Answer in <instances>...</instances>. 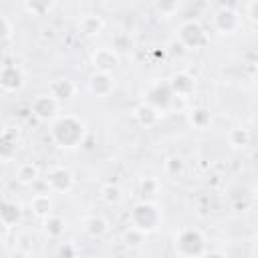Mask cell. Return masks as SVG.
I'll return each instance as SVG.
<instances>
[{
  "label": "cell",
  "mask_w": 258,
  "mask_h": 258,
  "mask_svg": "<svg viewBox=\"0 0 258 258\" xmlns=\"http://www.w3.org/2000/svg\"><path fill=\"white\" fill-rule=\"evenodd\" d=\"M141 191H143V196H153L157 191V181L153 177L141 179Z\"/></svg>",
  "instance_id": "cell-21"
},
{
  "label": "cell",
  "mask_w": 258,
  "mask_h": 258,
  "mask_svg": "<svg viewBox=\"0 0 258 258\" xmlns=\"http://www.w3.org/2000/svg\"><path fill=\"white\" fill-rule=\"evenodd\" d=\"M89 89L93 95L97 97H107L113 89H115V81L109 73H95L89 81Z\"/></svg>",
  "instance_id": "cell-9"
},
{
  "label": "cell",
  "mask_w": 258,
  "mask_h": 258,
  "mask_svg": "<svg viewBox=\"0 0 258 258\" xmlns=\"http://www.w3.org/2000/svg\"><path fill=\"white\" fill-rule=\"evenodd\" d=\"M2 89L4 91H16L22 87L24 83V77H22V71L20 67L16 64H4L2 67Z\"/></svg>",
  "instance_id": "cell-10"
},
{
  "label": "cell",
  "mask_w": 258,
  "mask_h": 258,
  "mask_svg": "<svg viewBox=\"0 0 258 258\" xmlns=\"http://www.w3.org/2000/svg\"><path fill=\"white\" fill-rule=\"evenodd\" d=\"M79 28H81V32L87 34V36H95V34L101 32V28H103V20H101L99 16H95V14H87V16L81 18Z\"/></svg>",
  "instance_id": "cell-13"
},
{
  "label": "cell",
  "mask_w": 258,
  "mask_h": 258,
  "mask_svg": "<svg viewBox=\"0 0 258 258\" xmlns=\"http://www.w3.org/2000/svg\"><path fill=\"white\" fill-rule=\"evenodd\" d=\"M248 139H250V133L246 131V129H232L230 131V143L234 145V147H244L246 143H248Z\"/></svg>",
  "instance_id": "cell-17"
},
{
  "label": "cell",
  "mask_w": 258,
  "mask_h": 258,
  "mask_svg": "<svg viewBox=\"0 0 258 258\" xmlns=\"http://www.w3.org/2000/svg\"><path fill=\"white\" fill-rule=\"evenodd\" d=\"M2 20H4V28H6V40H8V38L12 36V26H10V20H8L6 16H4Z\"/></svg>",
  "instance_id": "cell-23"
},
{
  "label": "cell",
  "mask_w": 258,
  "mask_h": 258,
  "mask_svg": "<svg viewBox=\"0 0 258 258\" xmlns=\"http://www.w3.org/2000/svg\"><path fill=\"white\" fill-rule=\"evenodd\" d=\"M165 171H167L169 175H179V173L183 171V161H181V157H177V155L167 157V161H165Z\"/></svg>",
  "instance_id": "cell-18"
},
{
  "label": "cell",
  "mask_w": 258,
  "mask_h": 258,
  "mask_svg": "<svg viewBox=\"0 0 258 258\" xmlns=\"http://www.w3.org/2000/svg\"><path fill=\"white\" fill-rule=\"evenodd\" d=\"M206 250V240L200 230L185 228L175 234V252L179 258H200Z\"/></svg>",
  "instance_id": "cell-2"
},
{
  "label": "cell",
  "mask_w": 258,
  "mask_h": 258,
  "mask_svg": "<svg viewBox=\"0 0 258 258\" xmlns=\"http://www.w3.org/2000/svg\"><path fill=\"white\" fill-rule=\"evenodd\" d=\"M83 228H85V232H87L91 238H99V236H103V234L109 230V224H107V220L101 218V216H91V218L85 220Z\"/></svg>",
  "instance_id": "cell-11"
},
{
  "label": "cell",
  "mask_w": 258,
  "mask_h": 258,
  "mask_svg": "<svg viewBox=\"0 0 258 258\" xmlns=\"http://www.w3.org/2000/svg\"><path fill=\"white\" fill-rule=\"evenodd\" d=\"M64 220L62 218H58V216H48L46 220H44V230L50 234V236H60L62 232H64Z\"/></svg>",
  "instance_id": "cell-16"
},
{
  "label": "cell",
  "mask_w": 258,
  "mask_h": 258,
  "mask_svg": "<svg viewBox=\"0 0 258 258\" xmlns=\"http://www.w3.org/2000/svg\"><path fill=\"white\" fill-rule=\"evenodd\" d=\"M159 224V212L153 204L149 202H141L133 208L131 212V228L143 232V234H149L157 228Z\"/></svg>",
  "instance_id": "cell-3"
},
{
  "label": "cell",
  "mask_w": 258,
  "mask_h": 258,
  "mask_svg": "<svg viewBox=\"0 0 258 258\" xmlns=\"http://www.w3.org/2000/svg\"><path fill=\"white\" fill-rule=\"evenodd\" d=\"M73 183H75V177L67 167H52L46 173V185L50 191H58V194L69 191Z\"/></svg>",
  "instance_id": "cell-5"
},
{
  "label": "cell",
  "mask_w": 258,
  "mask_h": 258,
  "mask_svg": "<svg viewBox=\"0 0 258 258\" xmlns=\"http://www.w3.org/2000/svg\"><path fill=\"white\" fill-rule=\"evenodd\" d=\"M56 109H58V101L52 95H40L32 103V113L38 119H50V117H54Z\"/></svg>",
  "instance_id": "cell-8"
},
{
  "label": "cell",
  "mask_w": 258,
  "mask_h": 258,
  "mask_svg": "<svg viewBox=\"0 0 258 258\" xmlns=\"http://www.w3.org/2000/svg\"><path fill=\"white\" fill-rule=\"evenodd\" d=\"M244 12H246V16H248L252 22L258 24V0H256V2H248V4L244 6Z\"/></svg>",
  "instance_id": "cell-22"
},
{
  "label": "cell",
  "mask_w": 258,
  "mask_h": 258,
  "mask_svg": "<svg viewBox=\"0 0 258 258\" xmlns=\"http://www.w3.org/2000/svg\"><path fill=\"white\" fill-rule=\"evenodd\" d=\"M238 26H240V14L234 8L222 6L216 12V28L222 34H232L234 30H238Z\"/></svg>",
  "instance_id": "cell-7"
},
{
  "label": "cell",
  "mask_w": 258,
  "mask_h": 258,
  "mask_svg": "<svg viewBox=\"0 0 258 258\" xmlns=\"http://www.w3.org/2000/svg\"><path fill=\"white\" fill-rule=\"evenodd\" d=\"M137 119L141 121V123H145V117H151L153 121H157L159 119V115H157V111L153 109V107H149V105H141V107H137Z\"/></svg>",
  "instance_id": "cell-19"
},
{
  "label": "cell",
  "mask_w": 258,
  "mask_h": 258,
  "mask_svg": "<svg viewBox=\"0 0 258 258\" xmlns=\"http://www.w3.org/2000/svg\"><path fill=\"white\" fill-rule=\"evenodd\" d=\"M91 60H93V67L97 69V73H109L111 69L117 67V62H119V54H117V50H113V48L101 46V48L93 50Z\"/></svg>",
  "instance_id": "cell-6"
},
{
  "label": "cell",
  "mask_w": 258,
  "mask_h": 258,
  "mask_svg": "<svg viewBox=\"0 0 258 258\" xmlns=\"http://www.w3.org/2000/svg\"><path fill=\"white\" fill-rule=\"evenodd\" d=\"M155 10L159 12V14H163V16H173V12H177L179 10V4L177 2H157L155 4Z\"/></svg>",
  "instance_id": "cell-20"
},
{
  "label": "cell",
  "mask_w": 258,
  "mask_h": 258,
  "mask_svg": "<svg viewBox=\"0 0 258 258\" xmlns=\"http://www.w3.org/2000/svg\"><path fill=\"white\" fill-rule=\"evenodd\" d=\"M36 177H38V167H36L32 161H24V163L18 165V169H16V179H18L20 183H32Z\"/></svg>",
  "instance_id": "cell-15"
},
{
  "label": "cell",
  "mask_w": 258,
  "mask_h": 258,
  "mask_svg": "<svg viewBox=\"0 0 258 258\" xmlns=\"http://www.w3.org/2000/svg\"><path fill=\"white\" fill-rule=\"evenodd\" d=\"M179 40L189 48H200L208 42V36L198 20H185L179 26Z\"/></svg>",
  "instance_id": "cell-4"
},
{
  "label": "cell",
  "mask_w": 258,
  "mask_h": 258,
  "mask_svg": "<svg viewBox=\"0 0 258 258\" xmlns=\"http://www.w3.org/2000/svg\"><path fill=\"white\" fill-rule=\"evenodd\" d=\"M30 208L36 216L40 218H48L50 216V210H52V202H50V196L48 194H36L30 202Z\"/></svg>",
  "instance_id": "cell-12"
},
{
  "label": "cell",
  "mask_w": 258,
  "mask_h": 258,
  "mask_svg": "<svg viewBox=\"0 0 258 258\" xmlns=\"http://www.w3.org/2000/svg\"><path fill=\"white\" fill-rule=\"evenodd\" d=\"M256 81H258V73H256Z\"/></svg>",
  "instance_id": "cell-25"
},
{
  "label": "cell",
  "mask_w": 258,
  "mask_h": 258,
  "mask_svg": "<svg viewBox=\"0 0 258 258\" xmlns=\"http://www.w3.org/2000/svg\"><path fill=\"white\" fill-rule=\"evenodd\" d=\"M204 258H224L220 252H208V254H204Z\"/></svg>",
  "instance_id": "cell-24"
},
{
  "label": "cell",
  "mask_w": 258,
  "mask_h": 258,
  "mask_svg": "<svg viewBox=\"0 0 258 258\" xmlns=\"http://www.w3.org/2000/svg\"><path fill=\"white\" fill-rule=\"evenodd\" d=\"M83 135H85V123L75 115L58 117L52 125V139L60 147H67V149L77 147L83 141Z\"/></svg>",
  "instance_id": "cell-1"
},
{
  "label": "cell",
  "mask_w": 258,
  "mask_h": 258,
  "mask_svg": "<svg viewBox=\"0 0 258 258\" xmlns=\"http://www.w3.org/2000/svg\"><path fill=\"white\" fill-rule=\"evenodd\" d=\"M171 89L177 93V95H189L191 93V89H194V79L189 77V75H185V73H177V75H173V79H171Z\"/></svg>",
  "instance_id": "cell-14"
}]
</instances>
